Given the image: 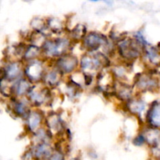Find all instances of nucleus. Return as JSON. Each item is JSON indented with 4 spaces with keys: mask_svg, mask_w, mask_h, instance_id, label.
<instances>
[{
    "mask_svg": "<svg viewBox=\"0 0 160 160\" xmlns=\"http://www.w3.org/2000/svg\"><path fill=\"white\" fill-rule=\"evenodd\" d=\"M145 50V45L143 44V39L140 38H124L118 42V52L122 58L126 60L132 61L141 56Z\"/></svg>",
    "mask_w": 160,
    "mask_h": 160,
    "instance_id": "f257e3e1",
    "label": "nucleus"
},
{
    "mask_svg": "<svg viewBox=\"0 0 160 160\" xmlns=\"http://www.w3.org/2000/svg\"><path fill=\"white\" fill-rule=\"evenodd\" d=\"M70 41L67 38H58L45 41L42 47V53L46 57L59 58L70 49Z\"/></svg>",
    "mask_w": 160,
    "mask_h": 160,
    "instance_id": "f03ea898",
    "label": "nucleus"
},
{
    "mask_svg": "<svg viewBox=\"0 0 160 160\" xmlns=\"http://www.w3.org/2000/svg\"><path fill=\"white\" fill-rule=\"evenodd\" d=\"M109 60L107 57L101 53L94 56L85 55L81 58V68L84 74L93 75L94 72L100 70L102 67H107Z\"/></svg>",
    "mask_w": 160,
    "mask_h": 160,
    "instance_id": "7ed1b4c3",
    "label": "nucleus"
},
{
    "mask_svg": "<svg viewBox=\"0 0 160 160\" xmlns=\"http://www.w3.org/2000/svg\"><path fill=\"white\" fill-rule=\"evenodd\" d=\"M23 72H24L27 79L29 80L31 83H37L43 81L44 76L46 71L44 67L43 62L36 59V60L28 62V64L24 67Z\"/></svg>",
    "mask_w": 160,
    "mask_h": 160,
    "instance_id": "20e7f679",
    "label": "nucleus"
},
{
    "mask_svg": "<svg viewBox=\"0 0 160 160\" xmlns=\"http://www.w3.org/2000/svg\"><path fill=\"white\" fill-rule=\"evenodd\" d=\"M103 45H107L106 38L97 32H89L83 40V46L89 52L97 51Z\"/></svg>",
    "mask_w": 160,
    "mask_h": 160,
    "instance_id": "39448f33",
    "label": "nucleus"
},
{
    "mask_svg": "<svg viewBox=\"0 0 160 160\" xmlns=\"http://www.w3.org/2000/svg\"><path fill=\"white\" fill-rule=\"evenodd\" d=\"M23 65L21 62L13 61L8 62L5 68L2 69V78L6 80L7 81H14L20 78L23 71ZM19 80V79H18Z\"/></svg>",
    "mask_w": 160,
    "mask_h": 160,
    "instance_id": "423d86ee",
    "label": "nucleus"
},
{
    "mask_svg": "<svg viewBox=\"0 0 160 160\" xmlns=\"http://www.w3.org/2000/svg\"><path fill=\"white\" fill-rule=\"evenodd\" d=\"M78 59L70 54H65L58 58L56 62V67L62 73H70L77 68Z\"/></svg>",
    "mask_w": 160,
    "mask_h": 160,
    "instance_id": "0eeeda50",
    "label": "nucleus"
},
{
    "mask_svg": "<svg viewBox=\"0 0 160 160\" xmlns=\"http://www.w3.org/2000/svg\"><path fill=\"white\" fill-rule=\"evenodd\" d=\"M135 83L139 90L154 91L159 88V81L156 77L151 74H138Z\"/></svg>",
    "mask_w": 160,
    "mask_h": 160,
    "instance_id": "6e6552de",
    "label": "nucleus"
},
{
    "mask_svg": "<svg viewBox=\"0 0 160 160\" xmlns=\"http://www.w3.org/2000/svg\"><path fill=\"white\" fill-rule=\"evenodd\" d=\"M50 94H51V92H50V90L48 88V87H32L28 96L30 101L33 104L36 105V106H40L49 99L50 96H51Z\"/></svg>",
    "mask_w": 160,
    "mask_h": 160,
    "instance_id": "1a4fd4ad",
    "label": "nucleus"
},
{
    "mask_svg": "<svg viewBox=\"0 0 160 160\" xmlns=\"http://www.w3.org/2000/svg\"><path fill=\"white\" fill-rule=\"evenodd\" d=\"M52 148L48 142L36 144L31 149L33 158L35 160H48L53 153Z\"/></svg>",
    "mask_w": 160,
    "mask_h": 160,
    "instance_id": "9d476101",
    "label": "nucleus"
},
{
    "mask_svg": "<svg viewBox=\"0 0 160 160\" xmlns=\"http://www.w3.org/2000/svg\"><path fill=\"white\" fill-rule=\"evenodd\" d=\"M32 88V83L29 80L20 78L17 80L12 86V95L16 97H22L28 95Z\"/></svg>",
    "mask_w": 160,
    "mask_h": 160,
    "instance_id": "9b49d317",
    "label": "nucleus"
},
{
    "mask_svg": "<svg viewBox=\"0 0 160 160\" xmlns=\"http://www.w3.org/2000/svg\"><path fill=\"white\" fill-rule=\"evenodd\" d=\"M146 119L151 128H160V102L152 103L147 113Z\"/></svg>",
    "mask_w": 160,
    "mask_h": 160,
    "instance_id": "f8f14e48",
    "label": "nucleus"
},
{
    "mask_svg": "<svg viewBox=\"0 0 160 160\" xmlns=\"http://www.w3.org/2000/svg\"><path fill=\"white\" fill-rule=\"evenodd\" d=\"M26 120L28 130L34 134L42 128L41 124L43 121V116L39 111H31Z\"/></svg>",
    "mask_w": 160,
    "mask_h": 160,
    "instance_id": "ddd939ff",
    "label": "nucleus"
},
{
    "mask_svg": "<svg viewBox=\"0 0 160 160\" xmlns=\"http://www.w3.org/2000/svg\"><path fill=\"white\" fill-rule=\"evenodd\" d=\"M62 74L63 73L56 67L53 70L45 72L43 78V82L49 88L57 86L61 81Z\"/></svg>",
    "mask_w": 160,
    "mask_h": 160,
    "instance_id": "4468645a",
    "label": "nucleus"
},
{
    "mask_svg": "<svg viewBox=\"0 0 160 160\" xmlns=\"http://www.w3.org/2000/svg\"><path fill=\"white\" fill-rule=\"evenodd\" d=\"M11 109H12V112L16 116L23 117L25 119H27V117L31 112L28 105L25 102L21 101V100L14 99L11 102Z\"/></svg>",
    "mask_w": 160,
    "mask_h": 160,
    "instance_id": "2eb2a0df",
    "label": "nucleus"
},
{
    "mask_svg": "<svg viewBox=\"0 0 160 160\" xmlns=\"http://www.w3.org/2000/svg\"><path fill=\"white\" fill-rule=\"evenodd\" d=\"M46 123L48 127V131L52 134H59L62 131V121L59 116L56 113H52L46 119Z\"/></svg>",
    "mask_w": 160,
    "mask_h": 160,
    "instance_id": "dca6fc26",
    "label": "nucleus"
},
{
    "mask_svg": "<svg viewBox=\"0 0 160 160\" xmlns=\"http://www.w3.org/2000/svg\"><path fill=\"white\" fill-rule=\"evenodd\" d=\"M143 136L147 143L152 146H156L160 140V131L157 128H150L143 133Z\"/></svg>",
    "mask_w": 160,
    "mask_h": 160,
    "instance_id": "f3484780",
    "label": "nucleus"
},
{
    "mask_svg": "<svg viewBox=\"0 0 160 160\" xmlns=\"http://www.w3.org/2000/svg\"><path fill=\"white\" fill-rule=\"evenodd\" d=\"M145 56L148 58V61L154 65H160V47L152 46L145 50Z\"/></svg>",
    "mask_w": 160,
    "mask_h": 160,
    "instance_id": "a211bd4d",
    "label": "nucleus"
},
{
    "mask_svg": "<svg viewBox=\"0 0 160 160\" xmlns=\"http://www.w3.org/2000/svg\"><path fill=\"white\" fill-rule=\"evenodd\" d=\"M42 53V50L40 47H38L36 45H30L29 46L26 47L24 54H23V59H26L28 62L34 61L38 59L41 54Z\"/></svg>",
    "mask_w": 160,
    "mask_h": 160,
    "instance_id": "6ab92c4d",
    "label": "nucleus"
},
{
    "mask_svg": "<svg viewBox=\"0 0 160 160\" xmlns=\"http://www.w3.org/2000/svg\"><path fill=\"white\" fill-rule=\"evenodd\" d=\"M114 88H115L119 98H121L122 100H127V101L131 100L130 98H131V93H132V89L129 85L120 82L119 83V87H117L115 85Z\"/></svg>",
    "mask_w": 160,
    "mask_h": 160,
    "instance_id": "aec40b11",
    "label": "nucleus"
},
{
    "mask_svg": "<svg viewBox=\"0 0 160 160\" xmlns=\"http://www.w3.org/2000/svg\"><path fill=\"white\" fill-rule=\"evenodd\" d=\"M127 106L129 110L134 114H140L145 109V103L139 99H131L128 101Z\"/></svg>",
    "mask_w": 160,
    "mask_h": 160,
    "instance_id": "412c9836",
    "label": "nucleus"
},
{
    "mask_svg": "<svg viewBox=\"0 0 160 160\" xmlns=\"http://www.w3.org/2000/svg\"><path fill=\"white\" fill-rule=\"evenodd\" d=\"M87 35V30L84 25L78 24L71 31V37L73 40H84Z\"/></svg>",
    "mask_w": 160,
    "mask_h": 160,
    "instance_id": "4be33fe9",
    "label": "nucleus"
},
{
    "mask_svg": "<svg viewBox=\"0 0 160 160\" xmlns=\"http://www.w3.org/2000/svg\"><path fill=\"white\" fill-rule=\"evenodd\" d=\"M47 26L52 32L59 33L63 30L62 23L59 19L51 18L47 21Z\"/></svg>",
    "mask_w": 160,
    "mask_h": 160,
    "instance_id": "5701e85b",
    "label": "nucleus"
},
{
    "mask_svg": "<svg viewBox=\"0 0 160 160\" xmlns=\"http://www.w3.org/2000/svg\"><path fill=\"white\" fill-rule=\"evenodd\" d=\"M31 26L33 27L34 30L35 31H39V32H42V30L45 28V25L44 20H42L40 18H35L32 20V22L31 23Z\"/></svg>",
    "mask_w": 160,
    "mask_h": 160,
    "instance_id": "b1692460",
    "label": "nucleus"
}]
</instances>
